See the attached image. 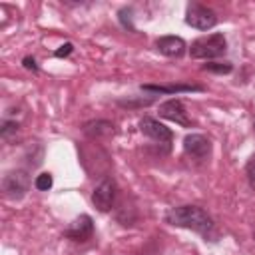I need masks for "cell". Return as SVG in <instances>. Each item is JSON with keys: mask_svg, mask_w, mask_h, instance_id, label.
I'll return each instance as SVG.
<instances>
[{"mask_svg": "<svg viewBox=\"0 0 255 255\" xmlns=\"http://www.w3.org/2000/svg\"><path fill=\"white\" fill-rule=\"evenodd\" d=\"M165 221L169 225L175 227H183V229H191L203 237H209L215 229L213 219L207 215V211H203L197 205H179L173 207L165 213Z\"/></svg>", "mask_w": 255, "mask_h": 255, "instance_id": "cell-1", "label": "cell"}, {"mask_svg": "<svg viewBox=\"0 0 255 255\" xmlns=\"http://www.w3.org/2000/svg\"><path fill=\"white\" fill-rule=\"evenodd\" d=\"M225 50H227L225 36L211 34V36H203V38H197L195 42H191L189 54H191V58H197V60H211V58L223 56Z\"/></svg>", "mask_w": 255, "mask_h": 255, "instance_id": "cell-2", "label": "cell"}, {"mask_svg": "<svg viewBox=\"0 0 255 255\" xmlns=\"http://www.w3.org/2000/svg\"><path fill=\"white\" fill-rule=\"evenodd\" d=\"M30 189V175L24 169L8 171L2 179V191L10 199H22Z\"/></svg>", "mask_w": 255, "mask_h": 255, "instance_id": "cell-3", "label": "cell"}, {"mask_svg": "<svg viewBox=\"0 0 255 255\" xmlns=\"http://www.w3.org/2000/svg\"><path fill=\"white\" fill-rule=\"evenodd\" d=\"M185 24L191 28H197V30H209L217 24V16L207 6L191 2V4H187V10H185Z\"/></svg>", "mask_w": 255, "mask_h": 255, "instance_id": "cell-4", "label": "cell"}, {"mask_svg": "<svg viewBox=\"0 0 255 255\" xmlns=\"http://www.w3.org/2000/svg\"><path fill=\"white\" fill-rule=\"evenodd\" d=\"M139 129H141V133H145L147 137H151L153 141H159V143H171V139H173L171 129L155 118H141Z\"/></svg>", "mask_w": 255, "mask_h": 255, "instance_id": "cell-5", "label": "cell"}, {"mask_svg": "<svg viewBox=\"0 0 255 255\" xmlns=\"http://www.w3.org/2000/svg\"><path fill=\"white\" fill-rule=\"evenodd\" d=\"M92 201L100 211H110L116 201V183L112 179L100 181L92 193Z\"/></svg>", "mask_w": 255, "mask_h": 255, "instance_id": "cell-6", "label": "cell"}, {"mask_svg": "<svg viewBox=\"0 0 255 255\" xmlns=\"http://www.w3.org/2000/svg\"><path fill=\"white\" fill-rule=\"evenodd\" d=\"M159 116L169 120V122H175L183 128H187L191 122L187 118V112H185V106L179 102V100H167L163 104H159Z\"/></svg>", "mask_w": 255, "mask_h": 255, "instance_id": "cell-7", "label": "cell"}, {"mask_svg": "<svg viewBox=\"0 0 255 255\" xmlns=\"http://www.w3.org/2000/svg\"><path fill=\"white\" fill-rule=\"evenodd\" d=\"M183 149L185 153H189L191 157H197V159H205L209 153H211V141L201 135V133H189L185 135L183 139Z\"/></svg>", "mask_w": 255, "mask_h": 255, "instance_id": "cell-8", "label": "cell"}, {"mask_svg": "<svg viewBox=\"0 0 255 255\" xmlns=\"http://www.w3.org/2000/svg\"><path fill=\"white\" fill-rule=\"evenodd\" d=\"M155 48L159 50V54H163L167 58H181L185 54L187 46H185L183 38H179V36H161V38H157Z\"/></svg>", "mask_w": 255, "mask_h": 255, "instance_id": "cell-9", "label": "cell"}, {"mask_svg": "<svg viewBox=\"0 0 255 255\" xmlns=\"http://www.w3.org/2000/svg\"><path fill=\"white\" fill-rule=\"evenodd\" d=\"M94 233V221L90 215H80L76 221L70 223V227L66 229V237L74 239V241H86L90 235Z\"/></svg>", "mask_w": 255, "mask_h": 255, "instance_id": "cell-10", "label": "cell"}, {"mask_svg": "<svg viewBox=\"0 0 255 255\" xmlns=\"http://www.w3.org/2000/svg\"><path fill=\"white\" fill-rule=\"evenodd\" d=\"M112 131H114V126H112V122H106V120H94V122L84 124V133L90 137L110 135Z\"/></svg>", "mask_w": 255, "mask_h": 255, "instance_id": "cell-11", "label": "cell"}, {"mask_svg": "<svg viewBox=\"0 0 255 255\" xmlns=\"http://www.w3.org/2000/svg\"><path fill=\"white\" fill-rule=\"evenodd\" d=\"M141 90L145 92H159V94H177V92H201V86H183V84H175V86H151V84H143Z\"/></svg>", "mask_w": 255, "mask_h": 255, "instance_id": "cell-12", "label": "cell"}, {"mask_svg": "<svg viewBox=\"0 0 255 255\" xmlns=\"http://www.w3.org/2000/svg\"><path fill=\"white\" fill-rule=\"evenodd\" d=\"M203 70L213 72V74H229L233 70V66L229 62H211V64H205Z\"/></svg>", "mask_w": 255, "mask_h": 255, "instance_id": "cell-13", "label": "cell"}, {"mask_svg": "<svg viewBox=\"0 0 255 255\" xmlns=\"http://www.w3.org/2000/svg\"><path fill=\"white\" fill-rule=\"evenodd\" d=\"M52 183H54V179H52V175H50L48 171L36 175V179H34V185H36V189H40V191H48V189L52 187Z\"/></svg>", "mask_w": 255, "mask_h": 255, "instance_id": "cell-14", "label": "cell"}, {"mask_svg": "<svg viewBox=\"0 0 255 255\" xmlns=\"http://www.w3.org/2000/svg\"><path fill=\"white\" fill-rule=\"evenodd\" d=\"M245 175H247V181L251 185V189H255V153L247 159V165H245Z\"/></svg>", "mask_w": 255, "mask_h": 255, "instance_id": "cell-15", "label": "cell"}, {"mask_svg": "<svg viewBox=\"0 0 255 255\" xmlns=\"http://www.w3.org/2000/svg\"><path fill=\"white\" fill-rule=\"evenodd\" d=\"M18 131V124L16 122H10V120H6V122H2V128H0V135L4 137V139H8L12 133H16Z\"/></svg>", "mask_w": 255, "mask_h": 255, "instance_id": "cell-16", "label": "cell"}, {"mask_svg": "<svg viewBox=\"0 0 255 255\" xmlns=\"http://www.w3.org/2000/svg\"><path fill=\"white\" fill-rule=\"evenodd\" d=\"M72 50H74V46H72L70 42H66L64 46H60V50H56V52H54V56H56V58H64V56H70V54H72Z\"/></svg>", "mask_w": 255, "mask_h": 255, "instance_id": "cell-17", "label": "cell"}, {"mask_svg": "<svg viewBox=\"0 0 255 255\" xmlns=\"http://www.w3.org/2000/svg\"><path fill=\"white\" fill-rule=\"evenodd\" d=\"M24 68H28V70H38V66H36V60L34 58H24Z\"/></svg>", "mask_w": 255, "mask_h": 255, "instance_id": "cell-18", "label": "cell"}]
</instances>
